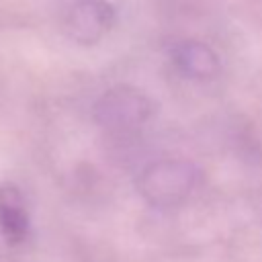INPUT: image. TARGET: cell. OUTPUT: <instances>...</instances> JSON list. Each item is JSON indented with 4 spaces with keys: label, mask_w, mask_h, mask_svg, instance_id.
I'll use <instances>...</instances> for the list:
<instances>
[{
    "label": "cell",
    "mask_w": 262,
    "mask_h": 262,
    "mask_svg": "<svg viewBox=\"0 0 262 262\" xmlns=\"http://www.w3.org/2000/svg\"><path fill=\"white\" fill-rule=\"evenodd\" d=\"M170 59L174 68L188 80L205 82L219 74L221 61L215 49L196 39H182L170 47Z\"/></svg>",
    "instance_id": "277c9868"
},
{
    "label": "cell",
    "mask_w": 262,
    "mask_h": 262,
    "mask_svg": "<svg viewBox=\"0 0 262 262\" xmlns=\"http://www.w3.org/2000/svg\"><path fill=\"white\" fill-rule=\"evenodd\" d=\"M115 23V8L106 0H80L66 16V33L78 45L98 43Z\"/></svg>",
    "instance_id": "3957f363"
},
{
    "label": "cell",
    "mask_w": 262,
    "mask_h": 262,
    "mask_svg": "<svg viewBox=\"0 0 262 262\" xmlns=\"http://www.w3.org/2000/svg\"><path fill=\"white\" fill-rule=\"evenodd\" d=\"M0 233L6 244H23L29 235V213L18 188L0 186Z\"/></svg>",
    "instance_id": "5b68a950"
},
{
    "label": "cell",
    "mask_w": 262,
    "mask_h": 262,
    "mask_svg": "<svg viewBox=\"0 0 262 262\" xmlns=\"http://www.w3.org/2000/svg\"><path fill=\"white\" fill-rule=\"evenodd\" d=\"M199 182V170L186 160H160L137 176L139 194L158 209L182 205Z\"/></svg>",
    "instance_id": "6da1fadb"
},
{
    "label": "cell",
    "mask_w": 262,
    "mask_h": 262,
    "mask_svg": "<svg viewBox=\"0 0 262 262\" xmlns=\"http://www.w3.org/2000/svg\"><path fill=\"white\" fill-rule=\"evenodd\" d=\"M154 115V102L151 98L127 84H119L102 92L94 106H92V117L94 121L113 131H129L137 129L143 123H147Z\"/></svg>",
    "instance_id": "7a4b0ae2"
}]
</instances>
